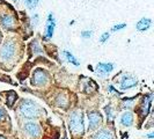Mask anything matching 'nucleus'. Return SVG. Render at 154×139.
<instances>
[{
    "label": "nucleus",
    "instance_id": "obj_1",
    "mask_svg": "<svg viewBox=\"0 0 154 139\" xmlns=\"http://www.w3.org/2000/svg\"><path fill=\"white\" fill-rule=\"evenodd\" d=\"M69 126L71 131L77 133H84V116L80 110L73 111L69 118Z\"/></svg>",
    "mask_w": 154,
    "mask_h": 139
},
{
    "label": "nucleus",
    "instance_id": "obj_2",
    "mask_svg": "<svg viewBox=\"0 0 154 139\" xmlns=\"http://www.w3.org/2000/svg\"><path fill=\"white\" fill-rule=\"evenodd\" d=\"M20 111L27 118H34L38 115V107L31 100H24L20 104Z\"/></svg>",
    "mask_w": 154,
    "mask_h": 139
},
{
    "label": "nucleus",
    "instance_id": "obj_3",
    "mask_svg": "<svg viewBox=\"0 0 154 139\" xmlns=\"http://www.w3.org/2000/svg\"><path fill=\"white\" fill-rule=\"evenodd\" d=\"M14 52H15V44L11 41H7L4 43V45L0 50V59L8 60L14 56Z\"/></svg>",
    "mask_w": 154,
    "mask_h": 139
},
{
    "label": "nucleus",
    "instance_id": "obj_4",
    "mask_svg": "<svg viewBox=\"0 0 154 139\" xmlns=\"http://www.w3.org/2000/svg\"><path fill=\"white\" fill-rule=\"evenodd\" d=\"M48 82V74L46 72H44L43 70H36L34 72V76H32V85L35 86H43Z\"/></svg>",
    "mask_w": 154,
    "mask_h": 139
},
{
    "label": "nucleus",
    "instance_id": "obj_5",
    "mask_svg": "<svg viewBox=\"0 0 154 139\" xmlns=\"http://www.w3.org/2000/svg\"><path fill=\"white\" fill-rule=\"evenodd\" d=\"M23 130L30 137H37L41 133V128L38 124L35 122H27L23 126Z\"/></svg>",
    "mask_w": 154,
    "mask_h": 139
},
{
    "label": "nucleus",
    "instance_id": "obj_6",
    "mask_svg": "<svg viewBox=\"0 0 154 139\" xmlns=\"http://www.w3.org/2000/svg\"><path fill=\"white\" fill-rule=\"evenodd\" d=\"M56 28V20L54 17V14L50 13L46 19V24H45V39H51L54 36V31Z\"/></svg>",
    "mask_w": 154,
    "mask_h": 139
},
{
    "label": "nucleus",
    "instance_id": "obj_7",
    "mask_svg": "<svg viewBox=\"0 0 154 139\" xmlns=\"http://www.w3.org/2000/svg\"><path fill=\"white\" fill-rule=\"evenodd\" d=\"M88 121H89V125H88V130H94L96 129L102 122V117H101L100 113L97 111H92L88 114Z\"/></svg>",
    "mask_w": 154,
    "mask_h": 139
},
{
    "label": "nucleus",
    "instance_id": "obj_8",
    "mask_svg": "<svg viewBox=\"0 0 154 139\" xmlns=\"http://www.w3.org/2000/svg\"><path fill=\"white\" fill-rule=\"evenodd\" d=\"M138 80L136 77H132L130 74H125L121 80V88L122 89H130L132 87L137 86Z\"/></svg>",
    "mask_w": 154,
    "mask_h": 139
},
{
    "label": "nucleus",
    "instance_id": "obj_9",
    "mask_svg": "<svg viewBox=\"0 0 154 139\" xmlns=\"http://www.w3.org/2000/svg\"><path fill=\"white\" fill-rule=\"evenodd\" d=\"M112 70H114L112 63H100L96 65V72L100 76H107Z\"/></svg>",
    "mask_w": 154,
    "mask_h": 139
},
{
    "label": "nucleus",
    "instance_id": "obj_10",
    "mask_svg": "<svg viewBox=\"0 0 154 139\" xmlns=\"http://www.w3.org/2000/svg\"><path fill=\"white\" fill-rule=\"evenodd\" d=\"M0 22H1V26L6 29H11L13 26H14V20L13 17L8 14H4L0 19Z\"/></svg>",
    "mask_w": 154,
    "mask_h": 139
},
{
    "label": "nucleus",
    "instance_id": "obj_11",
    "mask_svg": "<svg viewBox=\"0 0 154 139\" xmlns=\"http://www.w3.org/2000/svg\"><path fill=\"white\" fill-rule=\"evenodd\" d=\"M152 26V20L151 19H147V17H144L141 19L138 23H137V30L139 31H145L147 29H149Z\"/></svg>",
    "mask_w": 154,
    "mask_h": 139
},
{
    "label": "nucleus",
    "instance_id": "obj_12",
    "mask_svg": "<svg viewBox=\"0 0 154 139\" xmlns=\"http://www.w3.org/2000/svg\"><path fill=\"white\" fill-rule=\"evenodd\" d=\"M133 123V115L130 111H125L123 115L121 116V124L124 126H131Z\"/></svg>",
    "mask_w": 154,
    "mask_h": 139
},
{
    "label": "nucleus",
    "instance_id": "obj_13",
    "mask_svg": "<svg viewBox=\"0 0 154 139\" xmlns=\"http://www.w3.org/2000/svg\"><path fill=\"white\" fill-rule=\"evenodd\" d=\"M93 139H114V136H112V133L109 130L102 129V130H100L99 132L95 133V136H94Z\"/></svg>",
    "mask_w": 154,
    "mask_h": 139
},
{
    "label": "nucleus",
    "instance_id": "obj_14",
    "mask_svg": "<svg viewBox=\"0 0 154 139\" xmlns=\"http://www.w3.org/2000/svg\"><path fill=\"white\" fill-rule=\"evenodd\" d=\"M64 56H65V58H66V59H67L71 64H73L74 66H79V65H80V62H79L77 58L73 56V54H71L69 51H67V50H64Z\"/></svg>",
    "mask_w": 154,
    "mask_h": 139
},
{
    "label": "nucleus",
    "instance_id": "obj_15",
    "mask_svg": "<svg viewBox=\"0 0 154 139\" xmlns=\"http://www.w3.org/2000/svg\"><path fill=\"white\" fill-rule=\"evenodd\" d=\"M31 49H32V51L35 52V54H42L43 52V50H42V48L39 46L38 42L35 39V41H32V43H31Z\"/></svg>",
    "mask_w": 154,
    "mask_h": 139
},
{
    "label": "nucleus",
    "instance_id": "obj_16",
    "mask_svg": "<svg viewBox=\"0 0 154 139\" xmlns=\"http://www.w3.org/2000/svg\"><path fill=\"white\" fill-rule=\"evenodd\" d=\"M56 102H57V104H58L59 107H63V108H64V107L67 104V99L65 97V95H59V96L57 97Z\"/></svg>",
    "mask_w": 154,
    "mask_h": 139
},
{
    "label": "nucleus",
    "instance_id": "obj_17",
    "mask_svg": "<svg viewBox=\"0 0 154 139\" xmlns=\"http://www.w3.org/2000/svg\"><path fill=\"white\" fill-rule=\"evenodd\" d=\"M39 0H26V5L29 9H34V8L37 6Z\"/></svg>",
    "mask_w": 154,
    "mask_h": 139
},
{
    "label": "nucleus",
    "instance_id": "obj_18",
    "mask_svg": "<svg viewBox=\"0 0 154 139\" xmlns=\"http://www.w3.org/2000/svg\"><path fill=\"white\" fill-rule=\"evenodd\" d=\"M104 111H106V114H107V118H108V121H112V119H114V114H112L111 107H110V106H107V107L104 108Z\"/></svg>",
    "mask_w": 154,
    "mask_h": 139
},
{
    "label": "nucleus",
    "instance_id": "obj_19",
    "mask_svg": "<svg viewBox=\"0 0 154 139\" xmlns=\"http://www.w3.org/2000/svg\"><path fill=\"white\" fill-rule=\"evenodd\" d=\"M125 27H126V23H117V24H115V26L111 28V30H112V31L122 30V29H124Z\"/></svg>",
    "mask_w": 154,
    "mask_h": 139
},
{
    "label": "nucleus",
    "instance_id": "obj_20",
    "mask_svg": "<svg viewBox=\"0 0 154 139\" xmlns=\"http://www.w3.org/2000/svg\"><path fill=\"white\" fill-rule=\"evenodd\" d=\"M109 37H110V34H109L108 31H106V32H103V34L101 35L100 42H101V43H106V42L109 39Z\"/></svg>",
    "mask_w": 154,
    "mask_h": 139
},
{
    "label": "nucleus",
    "instance_id": "obj_21",
    "mask_svg": "<svg viewBox=\"0 0 154 139\" xmlns=\"http://www.w3.org/2000/svg\"><path fill=\"white\" fill-rule=\"evenodd\" d=\"M92 36H93L92 30H84L81 32V37H82V39H91Z\"/></svg>",
    "mask_w": 154,
    "mask_h": 139
},
{
    "label": "nucleus",
    "instance_id": "obj_22",
    "mask_svg": "<svg viewBox=\"0 0 154 139\" xmlns=\"http://www.w3.org/2000/svg\"><path fill=\"white\" fill-rule=\"evenodd\" d=\"M133 102V99H125V100L123 101L124 103V108H129L130 106H131V103Z\"/></svg>",
    "mask_w": 154,
    "mask_h": 139
},
{
    "label": "nucleus",
    "instance_id": "obj_23",
    "mask_svg": "<svg viewBox=\"0 0 154 139\" xmlns=\"http://www.w3.org/2000/svg\"><path fill=\"white\" fill-rule=\"evenodd\" d=\"M108 91H109V92H111V93H116V94H119V93L117 92V91H116V89L114 88V87H112V86H109V87H108Z\"/></svg>",
    "mask_w": 154,
    "mask_h": 139
},
{
    "label": "nucleus",
    "instance_id": "obj_24",
    "mask_svg": "<svg viewBox=\"0 0 154 139\" xmlns=\"http://www.w3.org/2000/svg\"><path fill=\"white\" fill-rule=\"evenodd\" d=\"M4 117H5V110L2 108H0V121H1Z\"/></svg>",
    "mask_w": 154,
    "mask_h": 139
},
{
    "label": "nucleus",
    "instance_id": "obj_25",
    "mask_svg": "<svg viewBox=\"0 0 154 139\" xmlns=\"http://www.w3.org/2000/svg\"><path fill=\"white\" fill-rule=\"evenodd\" d=\"M153 137H154L153 132H151V133H148V134H147V138H153Z\"/></svg>",
    "mask_w": 154,
    "mask_h": 139
},
{
    "label": "nucleus",
    "instance_id": "obj_26",
    "mask_svg": "<svg viewBox=\"0 0 154 139\" xmlns=\"http://www.w3.org/2000/svg\"><path fill=\"white\" fill-rule=\"evenodd\" d=\"M0 139H6L5 137H2V136H0Z\"/></svg>",
    "mask_w": 154,
    "mask_h": 139
},
{
    "label": "nucleus",
    "instance_id": "obj_27",
    "mask_svg": "<svg viewBox=\"0 0 154 139\" xmlns=\"http://www.w3.org/2000/svg\"><path fill=\"white\" fill-rule=\"evenodd\" d=\"M0 39H1V32H0Z\"/></svg>",
    "mask_w": 154,
    "mask_h": 139
},
{
    "label": "nucleus",
    "instance_id": "obj_28",
    "mask_svg": "<svg viewBox=\"0 0 154 139\" xmlns=\"http://www.w3.org/2000/svg\"><path fill=\"white\" fill-rule=\"evenodd\" d=\"M14 1H16V0H14Z\"/></svg>",
    "mask_w": 154,
    "mask_h": 139
}]
</instances>
